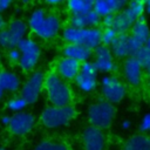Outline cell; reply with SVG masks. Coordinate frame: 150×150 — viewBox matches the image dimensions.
I'll list each match as a JSON object with an SVG mask.
<instances>
[{"instance_id":"5","label":"cell","mask_w":150,"mask_h":150,"mask_svg":"<svg viewBox=\"0 0 150 150\" xmlns=\"http://www.w3.org/2000/svg\"><path fill=\"white\" fill-rule=\"evenodd\" d=\"M76 116V110L71 104L46 107L40 115V122L48 129H57L67 125Z\"/></svg>"},{"instance_id":"38","label":"cell","mask_w":150,"mask_h":150,"mask_svg":"<svg viewBox=\"0 0 150 150\" xmlns=\"http://www.w3.org/2000/svg\"><path fill=\"white\" fill-rule=\"evenodd\" d=\"M149 50H150V35H149V38H148V40H146V42H145V45H144Z\"/></svg>"},{"instance_id":"11","label":"cell","mask_w":150,"mask_h":150,"mask_svg":"<svg viewBox=\"0 0 150 150\" xmlns=\"http://www.w3.org/2000/svg\"><path fill=\"white\" fill-rule=\"evenodd\" d=\"M35 123V116L32 112L23 110L19 112H13V115H11V121L7 127L12 135L21 137L29 134L34 129Z\"/></svg>"},{"instance_id":"16","label":"cell","mask_w":150,"mask_h":150,"mask_svg":"<svg viewBox=\"0 0 150 150\" xmlns=\"http://www.w3.org/2000/svg\"><path fill=\"white\" fill-rule=\"evenodd\" d=\"M123 76L125 81L132 86V87H138L142 83L143 79V67L138 62V60L134 56H128L124 59L123 62Z\"/></svg>"},{"instance_id":"22","label":"cell","mask_w":150,"mask_h":150,"mask_svg":"<svg viewBox=\"0 0 150 150\" xmlns=\"http://www.w3.org/2000/svg\"><path fill=\"white\" fill-rule=\"evenodd\" d=\"M122 150H150V137L144 134L132 135L124 142Z\"/></svg>"},{"instance_id":"33","label":"cell","mask_w":150,"mask_h":150,"mask_svg":"<svg viewBox=\"0 0 150 150\" xmlns=\"http://www.w3.org/2000/svg\"><path fill=\"white\" fill-rule=\"evenodd\" d=\"M9 121H11V115H4V116H1V118H0V123L2 124V125H8V123H9Z\"/></svg>"},{"instance_id":"40","label":"cell","mask_w":150,"mask_h":150,"mask_svg":"<svg viewBox=\"0 0 150 150\" xmlns=\"http://www.w3.org/2000/svg\"><path fill=\"white\" fill-rule=\"evenodd\" d=\"M149 76V87H150V75H148Z\"/></svg>"},{"instance_id":"27","label":"cell","mask_w":150,"mask_h":150,"mask_svg":"<svg viewBox=\"0 0 150 150\" xmlns=\"http://www.w3.org/2000/svg\"><path fill=\"white\" fill-rule=\"evenodd\" d=\"M109 14H116L124 9L129 2V0H105Z\"/></svg>"},{"instance_id":"3","label":"cell","mask_w":150,"mask_h":150,"mask_svg":"<svg viewBox=\"0 0 150 150\" xmlns=\"http://www.w3.org/2000/svg\"><path fill=\"white\" fill-rule=\"evenodd\" d=\"M101 32L100 27L77 28L68 25L62 29V39L67 43L82 45L94 50L101 45Z\"/></svg>"},{"instance_id":"41","label":"cell","mask_w":150,"mask_h":150,"mask_svg":"<svg viewBox=\"0 0 150 150\" xmlns=\"http://www.w3.org/2000/svg\"><path fill=\"white\" fill-rule=\"evenodd\" d=\"M0 150H6V149H4V148H1V146H0Z\"/></svg>"},{"instance_id":"30","label":"cell","mask_w":150,"mask_h":150,"mask_svg":"<svg viewBox=\"0 0 150 150\" xmlns=\"http://www.w3.org/2000/svg\"><path fill=\"white\" fill-rule=\"evenodd\" d=\"M114 23V14H108L101 19V25L103 27H112Z\"/></svg>"},{"instance_id":"12","label":"cell","mask_w":150,"mask_h":150,"mask_svg":"<svg viewBox=\"0 0 150 150\" xmlns=\"http://www.w3.org/2000/svg\"><path fill=\"white\" fill-rule=\"evenodd\" d=\"M97 74L98 73L91 61L82 62L74 82L82 93H91L98 84Z\"/></svg>"},{"instance_id":"35","label":"cell","mask_w":150,"mask_h":150,"mask_svg":"<svg viewBox=\"0 0 150 150\" xmlns=\"http://www.w3.org/2000/svg\"><path fill=\"white\" fill-rule=\"evenodd\" d=\"M143 5H144V12L150 15V0H143Z\"/></svg>"},{"instance_id":"24","label":"cell","mask_w":150,"mask_h":150,"mask_svg":"<svg viewBox=\"0 0 150 150\" xmlns=\"http://www.w3.org/2000/svg\"><path fill=\"white\" fill-rule=\"evenodd\" d=\"M33 150H69L68 145L62 141L56 139H42L40 141Z\"/></svg>"},{"instance_id":"26","label":"cell","mask_w":150,"mask_h":150,"mask_svg":"<svg viewBox=\"0 0 150 150\" xmlns=\"http://www.w3.org/2000/svg\"><path fill=\"white\" fill-rule=\"evenodd\" d=\"M117 34L118 33L112 27H103V29L101 32V45L109 47L111 45V42L115 40Z\"/></svg>"},{"instance_id":"18","label":"cell","mask_w":150,"mask_h":150,"mask_svg":"<svg viewBox=\"0 0 150 150\" xmlns=\"http://www.w3.org/2000/svg\"><path fill=\"white\" fill-rule=\"evenodd\" d=\"M114 57L125 59L131 56V46H130V36L129 33H118L115 40L109 46Z\"/></svg>"},{"instance_id":"13","label":"cell","mask_w":150,"mask_h":150,"mask_svg":"<svg viewBox=\"0 0 150 150\" xmlns=\"http://www.w3.org/2000/svg\"><path fill=\"white\" fill-rule=\"evenodd\" d=\"M114 55L108 46L100 45L93 50L91 62L97 70V73L109 74L115 69V60Z\"/></svg>"},{"instance_id":"20","label":"cell","mask_w":150,"mask_h":150,"mask_svg":"<svg viewBox=\"0 0 150 150\" xmlns=\"http://www.w3.org/2000/svg\"><path fill=\"white\" fill-rule=\"evenodd\" d=\"M101 16L96 14L94 11L86 14H76L70 15L68 20V25L77 28H89V27H98L101 25Z\"/></svg>"},{"instance_id":"9","label":"cell","mask_w":150,"mask_h":150,"mask_svg":"<svg viewBox=\"0 0 150 150\" xmlns=\"http://www.w3.org/2000/svg\"><path fill=\"white\" fill-rule=\"evenodd\" d=\"M45 73L41 70H33L26 81L20 87V95L27 101L28 104H34L40 98L45 89Z\"/></svg>"},{"instance_id":"37","label":"cell","mask_w":150,"mask_h":150,"mask_svg":"<svg viewBox=\"0 0 150 150\" xmlns=\"http://www.w3.org/2000/svg\"><path fill=\"white\" fill-rule=\"evenodd\" d=\"M4 96H5V91H4V89L0 87V102L2 101V98H4Z\"/></svg>"},{"instance_id":"6","label":"cell","mask_w":150,"mask_h":150,"mask_svg":"<svg viewBox=\"0 0 150 150\" xmlns=\"http://www.w3.org/2000/svg\"><path fill=\"white\" fill-rule=\"evenodd\" d=\"M143 14H144L143 1H138V0L129 1L124 9L114 14L112 28L117 33H129L132 25L136 22V20L142 18Z\"/></svg>"},{"instance_id":"28","label":"cell","mask_w":150,"mask_h":150,"mask_svg":"<svg viewBox=\"0 0 150 150\" xmlns=\"http://www.w3.org/2000/svg\"><path fill=\"white\" fill-rule=\"evenodd\" d=\"M7 59L12 63H18L19 62V60H20V50L18 49V47L7 49Z\"/></svg>"},{"instance_id":"10","label":"cell","mask_w":150,"mask_h":150,"mask_svg":"<svg viewBox=\"0 0 150 150\" xmlns=\"http://www.w3.org/2000/svg\"><path fill=\"white\" fill-rule=\"evenodd\" d=\"M101 94L102 98L116 104L123 101L127 95V88L124 83L114 75H104L101 77Z\"/></svg>"},{"instance_id":"25","label":"cell","mask_w":150,"mask_h":150,"mask_svg":"<svg viewBox=\"0 0 150 150\" xmlns=\"http://www.w3.org/2000/svg\"><path fill=\"white\" fill-rule=\"evenodd\" d=\"M6 105H7V109H8L9 111H12V112H19V111L26 110V108H27L29 104L27 103V101H26L21 95H16V96L11 97V98L7 101Z\"/></svg>"},{"instance_id":"31","label":"cell","mask_w":150,"mask_h":150,"mask_svg":"<svg viewBox=\"0 0 150 150\" xmlns=\"http://www.w3.org/2000/svg\"><path fill=\"white\" fill-rule=\"evenodd\" d=\"M14 0H0V14L6 12L12 5H13Z\"/></svg>"},{"instance_id":"17","label":"cell","mask_w":150,"mask_h":150,"mask_svg":"<svg viewBox=\"0 0 150 150\" xmlns=\"http://www.w3.org/2000/svg\"><path fill=\"white\" fill-rule=\"evenodd\" d=\"M80 66L81 63L79 61L62 56L57 60L55 64V73L64 81H74L80 70Z\"/></svg>"},{"instance_id":"36","label":"cell","mask_w":150,"mask_h":150,"mask_svg":"<svg viewBox=\"0 0 150 150\" xmlns=\"http://www.w3.org/2000/svg\"><path fill=\"white\" fill-rule=\"evenodd\" d=\"M5 27H6V21H5V19H4L2 14H0V30L4 29Z\"/></svg>"},{"instance_id":"39","label":"cell","mask_w":150,"mask_h":150,"mask_svg":"<svg viewBox=\"0 0 150 150\" xmlns=\"http://www.w3.org/2000/svg\"><path fill=\"white\" fill-rule=\"evenodd\" d=\"M32 0H20V2L21 4H23V5H27V4H29Z\"/></svg>"},{"instance_id":"43","label":"cell","mask_w":150,"mask_h":150,"mask_svg":"<svg viewBox=\"0 0 150 150\" xmlns=\"http://www.w3.org/2000/svg\"><path fill=\"white\" fill-rule=\"evenodd\" d=\"M0 61H1V53H0Z\"/></svg>"},{"instance_id":"2","label":"cell","mask_w":150,"mask_h":150,"mask_svg":"<svg viewBox=\"0 0 150 150\" xmlns=\"http://www.w3.org/2000/svg\"><path fill=\"white\" fill-rule=\"evenodd\" d=\"M45 90L50 105L62 107L71 103L73 93L70 87L55 71H49L45 76Z\"/></svg>"},{"instance_id":"29","label":"cell","mask_w":150,"mask_h":150,"mask_svg":"<svg viewBox=\"0 0 150 150\" xmlns=\"http://www.w3.org/2000/svg\"><path fill=\"white\" fill-rule=\"evenodd\" d=\"M139 130L142 132H150V112H146L139 123Z\"/></svg>"},{"instance_id":"21","label":"cell","mask_w":150,"mask_h":150,"mask_svg":"<svg viewBox=\"0 0 150 150\" xmlns=\"http://www.w3.org/2000/svg\"><path fill=\"white\" fill-rule=\"evenodd\" d=\"M21 84V79L15 71L9 69L0 70V87L5 93H15L20 90Z\"/></svg>"},{"instance_id":"15","label":"cell","mask_w":150,"mask_h":150,"mask_svg":"<svg viewBox=\"0 0 150 150\" xmlns=\"http://www.w3.org/2000/svg\"><path fill=\"white\" fill-rule=\"evenodd\" d=\"M82 145L83 150H104L105 135L102 129L93 125L86 127L82 131Z\"/></svg>"},{"instance_id":"8","label":"cell","mask_w":150,"mask_h":150,"mask_svg":"<svg viewBox=\"0 0 150 150\" xmlns=\"http://www.w3.org/2000/svg\"><path fill=\"white\" fill-rule=\"evenodd\" d=\"M16 47L20 50L18 66L23 71H33L36 68L41 56V48L39 43L34 39L27 36L22 39Z\"/></svg>"},{"instance_id":"7","label":"cell","mask_w":150,"mask_h":150,"mask_svg":"<svg viewBox=\"0 0 150 150\" xmlns=\"http://www.w3.org/2000/svg\"><path fill=\"white\" fill-rule=\"evenodd\" d=\"M28 30L29 28L26 21L21 19L11 20L6 27L0 30V47L4 49L16 47L22 39L27 38Z\"/></svg>"},{"instance_id":"34","label":"cell","mask_w":150,"mask_h":150,"mask_svg":"<svg viewBox=\"0 0 150 150\" xmlns=\"http://www.w3.org/2000/svg\"><path fill=\"white\" fill-rule=\"evenodd\" d=\"M121 127H122V129H124V130L130 129V127H131V122H130V120H124V121L122 122Z\"/></svg>"},{"instance_id":"4","label":"cell","mask_w":150,"mask_h":150,"mask_svg":"<svg viewBox=\"0 0 150 150\" xmlns=\"http://www.w3.org/2000/svg\"><path fill=\"white\" fill-rule=\"evenodd\" d=\"M116 108L115 104L105 101L104 98H100L93 102L87 110V117L90 122V125L96 127L98 129L109 128L115 118Z\"/></svg>"},{"instance_id":"23","label":"cell","mask_w":150,"mask_h":150,"mask_svg":"<svg viewBox=\"0 0 150 150\" xmlns=\"http://www.w3.org/2000/svg\"><path fill=\"white\" fill-rule=\"evenodd\" d=\"M66 2L70 15L86 14L94 8V0H67Z\"/></svg>"},{"instance_id":"19","label":"cell","mask_w":150,"mask_h":150,"mask_svg":"<svg viewBox=\"0 0 150 150\" xmlns=\"http://www.w3.org/2000/svg\"><path fill=\"white\" fill-rule=\"evenodd\" d=\"M62 54L66 57L74 59L76 61H79L80 63H82L86 61H90V59L93 56V50L82 45L67 43L62 49Z\"/></svg>"},{"instance_id":"1","label":"cell","mask_w":150,"mask_h":150,"mask_svg":"<svg viewBox=\"0 0 150 150\" xmlns=\"http://www.w3.org/2000/svg\"><path fill=\"white\" fill-rule=\"evenodd\" d=\"M29 30L42 40L55 38L61 30V20L55 13H47L45 8L39 7L30 12L27 19Z\"/></svg>"},{"instance_id":"14","label":"cell","mask_w":150,"mask_h":150,"mask_svg":"<svg viewBox=\"0 0 150 150\" xmlns=\"http://www.w3.org/2000/svg\"><path fill=\"white\" fill-rule=\"evenodd\" d=\"M150 35V28L148 22L139 18L132 25L129 36H130V46H131V55H134L141 47H143Z\"/></svg>"},{"instance_id":"42","label":"cell","mask_w":150,"mask_h":150,"mask_svg":"<svg viewBox=\"0 0 150 150\" xmlns=\"http://www.w3.org/2000/svg\"><path fill=\"white\" fill-rule=\"evenodd\" d=\"M129 1H134V0H129ZM138 1H143V0H138Z\"/></svg>"},{"instance_id":"32","label":"cell","mask_w":150,"mask_h":150,"mask_svg":"<svg viewBox=\"0 0 150 150\" xmlns=\"http://www.w3.org/2000/svg\"><path fill=\"white\" fill-rule=\"evenodd\" d=\"M66 1L67 0H43V2L49 5V6H59V5H61V4L66 2Z\"/></svg>"}]
</instances>
